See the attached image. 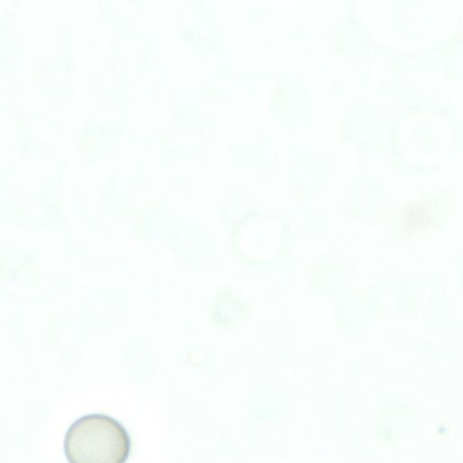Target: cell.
Wrapping results in <instances>:
<instances>
[{
	"mask_svg": "<svg viewBox=\"0 0 463 463\" xmlns=\"http://www.w3.org/2000/svg\"><path fill=\"white\" fill-rule=\"evenodd\" d=\"M64 453L69 463H126L130 437L114 418L100 413L84 415L67 430Z\"/></svg>",
	"mask_w": 463,
	"mask_h": 463,
	"instance_id": "cell-1",
	"label": "cell"
}]
</instances>
